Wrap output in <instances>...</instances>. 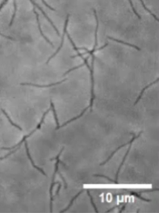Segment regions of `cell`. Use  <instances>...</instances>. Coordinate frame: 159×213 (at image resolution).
Segmentation results:
<instances>
[{"label":"cell","instance_id":"obj_29","mask_svg":"<svg viewBox=\"0 0 159 213\" xmlns=\"http://www.w3.org/2000/svg\"><path fill=\"white\" fill-rule=\"evenodd\" d=\"M119 206H115V207H113V208H110V210H108V211H106V212H110V211H112L113 210H114L115 208H116L117 207H118Z\"/></svg>","mask_w":159,"mask_h":213},{"label":"cell","instance_id":"obj_3","mask_svg":"<svg viewBox=\"0 0 159 213\" xmlns=\"http://www.w3.org/2000/svg\"><path fill=\"white\" fill-rule=\"evenodd\" d=\"M69 17H70V15H67V17H66V20L65 23V26H64V29H63V35H62V41H61L60 45L59 46V47L58 48V49L56 50V52L51 56H50V57L48 58V59L47 62H46V64H48V63L50 62V61L51 60V59L53 57H54L58 53V52L60 51V50L62 49V48L63 47V43H64V41H65V35L66 34V32H67V25H68V22H69Z\"/></svg>","mask_w":159,"mask_h":213},{"label":"cell","instance_id":"obj_12","mask_svg":"<svg viewBox=\"0 0 159 213\" xmlns=\"http://www.w3.org/2000/svg\"><path fill=\"white\" fill-rule=\"evenodd\" d=\"M129 143H130V141H128V143H125V144H124V145H120V146H119L115 151H113L112 153H111V155H110L108 158H107V159L105 161H104L103 162H102V163H101L100 164V166H102V165H105L106 163H107L108 161H109V160L110 159L113 157V155L115 154V153H116L119 150H120L122 148H123V147H124V146H126L127 145H128V144H129Z\"/></svg>","mask_w":159,"mask_h":213},{"label":"cell","instance_id":"obj_22","mask_svg":"<svg viewBox=\"0 0 159 213\" xmlns=\"http://www.w3.org/2000/svg\"><path fill=\"white\" fill-rule=\"evenodd\" d=\"M93 176H94V177H104V178L107 179L108 181H110V182H113V183H116V184H119V183H118V182H117V181H116V180H112V179H110L109 177H108L107 176H106V175H100V174H94V175H93Z\"/></svg>","mask_w":159,"mask_h":213},{"label":"cell","instance_id":"obj_26","mask_svg":"<svg viewBox=\"0 0 159 213\" xmlns=\"http://www.w3.org/2000/svg\"><path fill=\"white\" fill-rule=\"evenodd\" d=\"M41 1H42V3L47 7H48L49 9H50L51 10H52V11H56V9L55 8H53L52 7H51L50 5H49V4H48L46 2H45V0H41Z\"/></svg>","mask_w":159,"mask_h":213},{"label":"cell","instance_id":"obj_16","mask_svg":"<svg viewBox=\"0 0 159 213\" xmlns=\"http://www.w3.org/2000/svg\"><path fill=\"white\" fill-rule=\"evenodd\" d=\"M1 111H2V112H3V113L4 114V115L7 117V119H8V121H9V123L12 125H13V126H14V127H15L16 128H18L19 129H20V131L21 132H22V128L19 126V125H17L16 124H15V123H13V121H12L11 120V118H10V116H8V115L7 113V112H6V111H4L3 109H1Z\"/></svg>","mask_w":159,"mask_h":213},{"label":"cell","instance_id":"obj_14","mask_svg":"<svg viewBox=\"0 0 159 213\" xmlns=\"http://www.w3.org/2000/svg\"><path fill=\"white\" fill-rule=\"evenodd\" d=\"M50 104H51V109L52 110V111L53 112V115H54V118H55V121H56V125H57V127L56 128V130H58L60 128V124H59V123H58V118H57V113H56V109H55L54 104V103H53V101L51 100H50Z\"/></svg>","mask_w":159,"mask_h":213},{"label":"cell","instance_id":"obj_7","mask_svg":"<svg viewBox=\"0 0 159 213\" xmlns=\"http://www.w3.org/2000/svg\"><path fill=\"white\" fill-rule=\"evenodd\" d=\"M30 1H31V2L32 3V4L34 6H36V7H37L41 11V13H42V15L44 16V17L47 19V20L49 22H50V24L51 25V26H52V27L54 28V29L55 30V31L56 32V33H57V35H58V37H60V32H59V31H58V29H57V27L54 25V23L53 22V21L50 19V17H49L47 15V14L45 13V11L41 8V7H40L37 4H36L34 1H33V0H30Z\"/></svg>","mask_w":159,"mask_h":213},{"label":"cell","instance_id":"obj_10","mask_svg":"<svg viewBox=\"0 0 159 213\" xmlns=\"http://www.w3.org/2000/svg\"><path fill=\"white\" fill-rule=\"evenodd\" d=\"M107 38H108V39H109V40H112V41H115V42H118V43H120V44H124V45H127V46H129V47H132V48H133V49H137V50H138V51H140V50H141V49L140 48V47H137V45H133V44H130V43H128V42H124V41H122V40H117V39L111 37H107Z\"/></svg>","mask_w":159,"mask_h":213},{"label":"cell","instance_id":"obj_19","mask_svg":"<svg viewBox=\"0 0 159 213\" xmlns=\"http://www.w3.org/2000/svg\"><path fill=\"white\" fill-rule=\"evenodd\" d=\"M130 194H131V195H133V196H136L137 198H138L140 199H141V200H142L145 201V202L150 203V202H151V200H150V199H145V198H142L140 195H139L138 193L135 192L131 191V192H130Z\"/></svg>","mask_w":159,"mask_h":213},{"label":"cell","instance_id":"obj_11","mask_svg":"<svg viewBox=\"0 0 159 213\" xmlns=\"http://www.w3.org/2000/svg\"><path fill=\"white\" fill-rule=\"evenodd\" d=\"M158 81H159V79H158V78H157L155 81H154V82H151V83H150V84H149L148 86H147L145 87H144V88L142 89V90L141 91V94H140V96H138V97L137 98V99L136 102H135V103H134L133 105H134V106H135V105L138 103V102H139V101L140 100V99H141V97H142V96L143 94H144V91H145V90H147V88H149V87H151V86H152L153 85H154V84H156L157 82H158Z\"/></svg>","mask_w":159,"mask_h":213},{"label":"cell","instance_id":"obj_1","mask_svg":"<svg viewBox=\"0 0 159 213\" xmlns=\"http://www.w3.org/2000/svg\"><path fill=\"white\" fill-rule=\"evenodd\" d=\"M50 111H51V108H49L46 112H45L44 113V114H43V115H42V118H41V121H40V123L38 124V125H37V127H36V128L35 129H33V131L29 134H28V135H26V136H24L23 137V139L19 142V143H18V144H17L16 145H15V146H13V147H11V148H1V149H2V150H12V149H15V148H17V147H20V146L22 145V144L23 143V142H24V141H26V140L28 138V137H31L36 131V130H38V129H40V128H41V125L43 124V123H44V120H45V116H46V115H47V113L49 112H50Z\"/></svg>","mask_w":159,"mask_h":213},{"label":"cell","instance_id":"obj_28","mask_svg":"<svg viewBox=\"0 0 159 213\" xmlns=\"http://www.w3.org/2000/svg\"><path fill=\"white\" fill-rule=\"evenodd\" d=\"M8 1V0H4L3 2L1 4H0V10H1V9L4 7V6L7 3Z\"/></svg>","mask_w":159,"mask_h":213},{"label":"cell","instance_id":"obj_8","mask_svg":"<svg viewBox=\"0 0 159 213\" xmlns=\"http://www.w3.org/2000/svg\"><path fill=\"white\" fill-rule=\"evenodd\" d=\"M24 146H25V148H26V154H27V156H28V159L30 160V161H31V164L32 165L33 167V168H35V169L37 170L38 171H39L40 173H41L44 175L47 176V174H46V173H45V171H44L42 168H40V167H38V166H36V165L35 164V163H34V162H33V159H32V157H31V156L30 152H29V148H28V142H27L26 141H24Z\"/></svg>","mask_w":159,"mask_h":213},{"label":"cell","instance_id":"obj_15","mask_svg":"<svg viewBox=\"0 0 159 213\" xmlns=\"http://www.w3.org/2000/svg\"><path fill=\"white\" fill-rule=\"evenodd\" d=\"M84 191V190H83V189H82V191H81L79 193H78L77 194V195H76L74 197H73V198H72V199L70 200V204H69V205L65 208V209H64L63 210H62V211H60V212H66V211H67L70 207H71V206L73 205V202H74V200H76V199Z\"/></svg>","mask_w":159,"mask_h":213},{"label":"cell","instance_id":"obj_9","mask_svg":"<svg viewBox=\"0 0 159 213\" xmlns=\"http://www.w3.org/2000/svg\"><path fill=\"white\" fill-rule=\"evenodd\" d=\"M33 13L35 14V15H36V21H37V23H38V29H39V31H40V33H41V36L44 38V39L49 44H50L52 47H54V45H53V42L50 40H49L46 36H45V35L44 34V33H43V32H42V28H41V23H40V16H39V15L38 14V13L37 12H36V10H35V7L33 8Z\"/></svg>","mask_w":159,"mask_h":213},{"label":"cell","instance_id":"obj_21","mask_svg":"<svg viewBox=\"0 0 159 213\" xmlns=\"http://www.w3.org/2000/svg\"><path fill=\"white\" fill-rule=\"evenodd\" d=\"M20 148V147H17V148H15V149H14V150H12V151H11L10 152H9L8 153V154H7L6 155H5L4 157H1V158H0V161H2V160H3V159H6V158H7L9 156H10V155H11L12 154H13V153H15Z\"/></svg>","mask_w":159,"mask_h":213},{"label":"cell","instance_id":"obj_27","mask_svg":"<svg viewBox=\"0 0 159 213\" xmlns=\"http://www.w3.org/2000/svg\"><path fill=\"white\" fill-rule=\"evenodd\" d=\"M61 187H62V184H61V183H60V182H59V183H58V188H57V190L56 193V195H58Z\"/></svg>","mask_w":159,"mask_h":213},{"label":"cell","instance_id":"obj_24","mask_svg":"<svg viewBox=\"0 0 159 213\" xmlns=\"http://www.w3.org/2000/svg\"><path fill=\"white\" fill-rule=\"evenodd\" d=\"M0 36H1L3 38H5L6 39H8V40H11V41H16V40L15 38H13V37H11L10 36H7V35H5L3 34L1 32H0Z\"/></svg>","mask_w":159,"mask_h":213},{"label":"cell","instance_id":"obj_4","mask_svg":"<svg viewBox=\"0 0 159 213\" xmlns=\"http://www.w3.org/2000/svg\"><path fill=\"white\" fill-rule=\"evenodd\" d=\"M142 133V132H141L140 133H139V134L138 135V136H135V134H133V133H131V134H132V136H133V137H132V140L130 141V143H129V144H130V145H129V147L128 148V150H127V152H126V153H125V157H124V158H123V160H122V163L120 164V166H119V168H118V170H117V173H116V181H117V180H118V176H119V173H120V170H121V168H122V166H123V165H124V162H125V161H126V157H128V153H129V151H130V150H131V147H132V143H133V141H134V140H135V139H137V138H138L140 136V135H141V134Z\"/></svg>","mask_w":159,"mask_h":213},{"label":"cell","instance_id":"obj_13","mask_svg":"<svg viewBox=\"0 0 159 213\" xmlns=\"http://www.w3.org/2000/svg\"><path fill=\"white\" fill-rule=\"evenodd\" d=\"M90 108V106H88V107H87L86 108H85L83 111H82V112L81 113V114L80 115H78L77 116H75V117H74V118H72V119H70V120H69V121H67V122H66L65 123H64L63 125H60V127H65V126H66V125H67L68 124H69V123H70L71 122H72V121H74L75 120H78V119H79V118H80L81 117H82L83 115V114L85 113V112H86L87 110H88V109Z\"/></svg>","mask_w":159,"mask_h":213},{"label":"cell","instance_id":"obj_30","mask_svg":"<svg viewBox=\"0 0 159 213\" xmlns=\"http://www.w3.org/2000/svg\"><path fill=\"white\" fill-rule=\"evenodd\" d=\"M126 205H127V203H126V204H125V205H124L123 207H122V209H121V210H120V211H119V213L122 212V211H124V210L125 209V207H126Z\"/></svg>","mask_w":159,"mask_h":213},{"label":"cell","instance_id":"obj_23","mask_svg":"<svg viewBox=\"0 0 159 213\" xmlns=\"http://www.w3.org/2000/svg\"><path fill=\"white\" fill-rule=\"evenodd\" d=\"M128 1H129V4H130V5H131V7H132V10H133V13H134V14H135L138 17V19H140V20H141V17L140 16V15L137 13V10H135V7H134V6H133V3H132V0H128Z\"/></svg>","mask_w":159,"mask_h":213},{"label":"cell","instance_id":"obj_5","mask_svg":"<svg viewBox=\"0 0 159 213\" xmlns=\"http://www.w3.org/2000/svg\"><path fill=\"white\" fill-rule=\"evenodd\" d=\"M94 16L95 17V20H96V28H95V44H94V46L93 47V49L91 51L88 50L87 51V53H89L90 54V56H92L94 53L95 52H96V47L97 46V33H98V30H99V18H98L97 15V11L95 10H94Z\"/></svg>","mask_w":159,"mask_h":213},{"label":"cell","instance_id":"obj_20","mask_svg":"<svg viewBox=\"0 0 159 213\" xmlns=\"http://www.w3.org/2000/svg\"><path fill=\"white\" fill-rule=\"evenodd\" d=\"M87 194H88V196H89V197H90V198L91 203V204H92V207H94V210H95V212H97V213H98V212H99V211H98V210H97V208L96 207V205H95V204H94V200H93L92 196H91V194H90V191H89V189H87Z\"/></svg>","mask_w":159,"mask_h":213},{"label":"cell","instance_id":"obj_2","mask_svg":"<svg viewBox=\"0 0 159 213\" xmlns=\"http://www.w3.org/2000/svg\"><path fill=\"white\" fill-rule=\"evenodd\" d=\"M94 61H95V56L94 54L92 55V63L91 67L89 69L90 71V77H91V100H90V108H91V112L92 111V105L94 99H95V96L94 94Z\"/></svg>","mask_w":159,"mask_h":213},{"label":"cell","instance_id":"obj_17","mask_svg":"<svg viewBox=\"0 0 159 213\" xmlns=\"http://www.w3.org/2000/svg\"><path fill=\"white\" fill-rule=\"evenodd\" d=\"M13 5H14V12H13V16H12V17L11 19V20H10V22L9 23L8 25V26L10 27L12 26V25H13V22H14V20L15 19V17H16V12H17V4H16V0H13Z\"/></svg>","mask_w":159,"mask_h":213},{"label":"cell","instance_id":"obj_25","mask_svg":"<svg viewBox=\"0 0 159 213\" xmlns=\"http://www.w3.org/2000/svg\"><path fill=\"white\" fill-rule=\"evenodd\" d=\"M57 173H58V174H59V175H60V177H61V179H62V180H63V183H64V184H65V188L66 189L67 188V183H66V180H65V178H64V177H63V176L62 175V174H61V173L58 170V171H57Z\"/></svg>","mask_w":159,"mask_h":213},{"label":"cell","instance_id":"obj_6","mask_svg":"<svg viewBox=\"0 0 159 213\" xmlns=\"http://www.w3.org/2000/svg\"><path fill=\"white\" fill-rule=\"evenodd\" d=\"M67 79V78H65V79H64L62 81H60L59 82H56V83H53V84H49V85H38V84H32V83H28V82H23V83H20V85H21V86H29L38 87V88H47V87H51L56 86L57 85H59L60 84L63 83V82L66 81Z\"/></svg>","mask_w":159,"mask_h":213},{"label":"cell","instance_id":"obj_18","mask_svg":"<svg viewBox=\"0 0 159 213\" xmlns=\"http://www.w3.org/2000/svg\"><path fill=\"white\" fill-rule=\"evenodd\" d=\"M140 2L141 3V4H142V7H144V8L147 11V12H149L154 19H155V20H156V21H157L158 22H159V19H158V18H157V17L156 16V15H155L154 13H153L152 12H151V10H150L147 7H146V6H145V4H144V1H142V0H140Z\"/></svg>","mask_w":159,"mask_h":213}]
</instances>
